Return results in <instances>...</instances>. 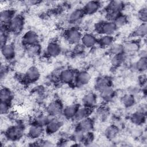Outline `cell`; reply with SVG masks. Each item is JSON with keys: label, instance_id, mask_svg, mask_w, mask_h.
<instances>
[{"label": "cell", "instance_id": "cell-1", "mask_svg": "<svg viewBox=\"0 0 147 147\" xmlns=\"http://www.w3.org/2000/svg\"><path fill=\"white\" fill-rule=\"evenodd\" d=\"M126 3L122 1H111L106 6L105 10L107 20L113 21L115 17L122 13Z\"/></svg>", "mask_w": 147, "mask_h": 147}, {"label": "cell", "instance_id": "cell-2", "mask_svg": "<svg viewBox=\"0 0 147 147\" xmlns=\"http://www.w3.org/2000/svg\"><path fill=\"white\" fill-rule=\"evenodd\" d=\"M118 29V27L114 22L107 20L98 22L94 26L95 32L100 36H114Z\"/></svg>", "mask_w": 147, "mask_h": 147}, {"label": "cell", "instance_id": "cell-3", "mask_svg": "<svg viewBox=\"0 0 147 147\" xmlns=\"http://www.w3.org/2000/svg\"><path fill=\"white\" fill-rule=\"evenodd\" d=\"M24 127L21 124H16L9 126L4 131L5 138L11 142L19 141L24 135Z\"/></svg>", "mask_w": 147, "mask_h": 147}, {"label": "cell", "instance_id": "cell-4", "mask_svg": "<svg viewBox=\"0 0 147 147\" xmlns=\"http://www.w3.org/2000/svg\"><path fill=\"white\" fill-rule=\"evenodd\" d=\"M82 32L77 27L72 26L67 29L64 33V37L65 41L71 45H75L80 43Z\"/></svg>", "mask_w": 147, "mask_h": 147}, {"label": "cell", "instance_id": "cell-5", "mask_svg": "<svg viewBox=\"0 0 147 147\" xmlns=\"http://www.w3.org/2000/svg\"><path fill=\"white\" fill-rule=\"evenodd\" d=\"M25 26V18L21 14H16L11 20L7 27L10 33L14 35H20L23 31Z\"/></svg>", "mask_w": 147, "mask_h": 147}, {"label": "cell", "instance_id": "cell-6", "mask_svg": "<svg viewBox=\"0 0 147 147\" xmlns=\"http://www.w3.org/2000/svg\"><path fill=\"white\" fill-rule=\"evenodd\" d=\"M64 106L63 102L59 99H55L51 101L46 107V113L52 117H60Z\"/></svg>", "mask_w": 147, "mask_h": 147}, {"label": "cell", "instance_id": "cell-7", "mask_svg": "<svg viewBox=\"0 0 147 147\" xmlns=\"http://www.w3.org/2000/svg\"><path fill=\"white\" fill-rule=\"evenodd\" d=\"M40 71L35 65L29 67L22 77V80L24 83L29 84L36 83L40 78Z\"/></svg>", "mask_w": 147, "mask_h": 147}, {"label": "cell", "instance_id": "cell-8", "mask_svg": "<svg viewBox=\"0 0 147 147\" xmlns=\"http://www.w3.org/2000/svg\"><path fill=\"white\" fill-rule=\"evenodd\" d=\"M63 125V121L60 118V117H51L44 127L45 133L48 135L57 133L62 128Z\"/></svg>", "mask_w": 147, "mask_h": 147}, {"label": "cell", "instance_id": "cell-9", "mask_svg": "<svg viewBox=\"0 0 147 147\" xmlns=\"http://www.w3.org/2000/svg\"><path fill=\"white\" fill-rule=\"evenodd\" d=\"M76 72L72 68H65L59 72L57 77L61 83L68 85L72 84L74 83Z\"/></svg>", "mask_w": 147, "mask_h": 147}, {"label": "cell", "instance_id": "cell-10", "mask_svg": "<svg viewBox=\"0 0 147 147\" xmlns=\"http://www.w3.org/2000/svg\"><path fill=\"white\" fill-rule=\"evenodd\" d=\"M39 41L40 38L38 34L32 30L25 32L21 37V43L26 48L39 44Z\"/></svg>", "mask_w": 147, "mask_h": 147}, {"label": "cell", "instance_id": "cell-11", "mask_svg": "<svg viewBox=\"0 0 147 147\" xmlns=\"http://www.w3.org/2000/svg\"><path fill=\"white\" fill-rule=\"evenodd\" d=\"M95 126V121L94 119L89 117L76 122L75 130L82 133L92 131Z\"/></svg>", "mask_w": 147, "mask_h": 147}, {"label": "cell", "instance_id": "cell-12", "mask_svg": "<svg viewBox=\"0 0 147 147\" xmlns=\"http://www.w3.org/2000/svg\"><path fill=\"white\" fill-rule=\"evenodd\" d=\"M1 55L4 60L6 61H11L14 60L16 55V49L14 44L7 42L1 47Z\"/></svg>", "mask_w": 147, "mask_h": 147}, {"label": "cell", "instance_id": "cell-13", "mask_svg": "<svg viewBox=\"0 0 147 147\" xmlns=\"http://www.w3.org/2000/svg\"><path fill=\"white\" fill-rule=\"evenodd\" d=\"M91 75L86 70H80L76 72L74 84L78 87L85 86L90 82Z\"/></svg>", "mask_w": 147, "mask_h": 147}, {"label": "cell", "instance_id": "cell-14", "mask_svg": "<svg viewBox=\"0 0 147 147\" xmlns=\"http://www.w3.org/2000/svg\"><path fill=\"white\" fill-rule=\"evenodd\" d=\"M45 55L51 58L56 57L59 56L62 52V48L60 44L56 41L49 42L45 48Z\"/></svg>", "mask_w": 147, "mask_h": 147}, {"label": "cell", "instance_id": "cell-15", "mask_svg": "<svg viewBox=\"0 0 147 147\" xmlns=\"http://www.w3.org/2000/svg\"><path fill=\"white\" fill-rule=\"evenodd\" d=\"M80 43L86 49H91L98 44V37L93 33L86 32L83 33Z\"/></svg>", "mask_w": 147, "mask_h": 147}, {"label": "cell", "instance_id": "cell-16", "mask_svg": "<svg viewBox=\"0 0 147 147\" xmlns=\"http://www.w3.org/2000/svg\"><path fill=\"white\" fill-rule=\"evenodd\" d=\"M113 85V80L111 78L107 75H102L97 77L94 83V87L97 91L109 87Z\"/></svg>", "mask_w": 147, "mask_h": 147}, {"label": "cell", "instance_id": "cell-17", "mask_svg": "<svg viewBox=\"0 0 147 147\" xmlns=\"http://www.w3.org/2000/svg\"><path fill=\"white\" fill-rule=\"evenodd\" d=\"M146 119V113L145 109H141L133 112L130 116V122L134 125L141 126L145 124Z\"/></svg>", "mask_w": 147, "mask_h": 147}, {"label": "cell", "instance_id": "cell-18", "mask_svg": "<svg viewBox=\"0 0 147 147\" xmlns=\"http://www.w3.org/2000/svg\"><path fill=\"white\" fill-rule=\"evenodd\" d=\"M97 102L98 96L94 92H88L85 94L82 99V106L92 110L96 107Z\"/></svg>", "mask_w": 147, "mask_h": 147}, {"label": "cell", "instance_id": "cell-19", "mask_svg": "<svg viewBox=\"0 0 147 147\" xmlns=\"http://www.w3.org/2000/svg\"><path fill=\"white\" fill-rule=\"evenodd\" d=\"M102 6V3L98 1H90L83 6L82 9L85 15L91 16L97 13Z\"/></svg>", "mask_w": 147, "mask_h": 147}, {"label": "cell", "instance_id": "cell-20", "mask_svg": "<svg viewBox=\"0 0 147 147\" xmlns=\"http://www.w3.org/2000/svg\"><path fill=\"white\" fill-rule=\"evenodd\" d=\"M45 133L44 127L32 123L28 130V136L32 140H38Z\"/></svg>", "mask_w": 147, "mask_h": 147}, {"label": "cell", "instance_id": "cell-21", "mask_svg": "<svg viewBox=\"0 0 147 147\" xmlns=\"http://www.w3.org/2000/svg\"><path fill=\"white\" fill-rule=\"evenodd\" d=\"M85 16L82 8H76L71 11L67 17V22L72 25L80 22Z\"/></svg>", "mask_w": 147, "mask_h": 147}, {"label": "cell", "instance_id": "cell-22", "mask_svg": "<svg viewBox=\"0 0 147 147\" xmlns=\"http://www.w3.org/2000/svg\"><path fill=\"white\" fill-rule=\"evenodd\" d=\"M80 106L78 103H72L64 107L61 115L66 119L73 120Z\"/></svg>", "mask_w": 147, "mask_h": 147}, {"label": "cell", "instance_id": "cell-23", "mask_svg": "<svg viewBox=\"0 0 147 147\" xmlns=\"http://www.w3.org/2000/svg\"><path fill=\"white\" fill-rule=\"evenodd\" d=\"M16 15V12L11 9H5L1 10L0 13L1 25L8 26L11 20Z\"/></svg>", "mask_w": 147, "mask_h": 147}, {"label": "cell", "instance_id": "cell-24", "mask_svg": "<svg viewBox=\"0 0 147 147\" xmlns=\"http://www.w3.org/2000/svg\"><path fill=\"white\" fill-rule=\"evenodd\" d=\"M98 92L100 98L105 102L112 101L116 96V91L112 86L103 88Z\"/></svg>", "mask_w": 147, "mask_h": 147}, {"label": "cell", "instance_id": "cell-25", "mask_svg": "<svg viewBox=\"0 0 147 147\" xmlns=\"http://www.w3.org/2000/svg\"><path fill=\"white\" fill-rule=\"evenodd\" d=\"M124 53L127 54L134 53L138 52L140 49V43L137 40H130L123 44Z\"/></svg>", "mask_w": 147, "mask_h": 147}, {"label": "cell", "instance_id": "cell-26", "mask_svg": "<svg viewBox=\"0 0 147 147\" xmlns=\"http://www.w3.org/2000/svg\"><path fill=\"white\" fill-rule=\"evenodd\" d=\"M92 112V109L84 107V106H80L76 113V115L73 119V121L77 122L82 119H84L86 118L90 117L91 113Z\"/></svg>", "mask_w": 147, "mask_h": 147}, {"label": "cell", "instance_id": "cell-27", "mask_svg": "<svg viewBox=\"0 0 147 147\" xmlns=\"http://www.w3.org/2000/svg\"><path fill=\"white\" fill-rule=\"evenodd\" d=\"M120 102L125 108L130 109L135 105L136 99L133 94L131 93H126L121 96Z\"/></svg>", "mask_w": 147, "mask_h": 147}, {"label": "cell", "instance_id": "cell-28", "mask_svg": "<svg viewBox=\"0 0 147 147\" xmlns=\"http://www.w3.org/2000/svg\"><path fill=\"white\" fill-rule=\"evenodd\" d=\"M14 99L12 91L7 87H2L0 90V101L11 103Z\"/></svg>", "mask_w": 147, "mask_h": 147}, {"label": "cell", "instance_id": "cell-29", "mask_svg": "<svg viewBox=\"0 0 147 147\" xmlns=\"http://www.w3.org/2000/svg\"><path fill=\"white\" fill-rule=\"evenodd\" d=\"M119 134V129L117 125L114 124L108 126L107 127H106L104 131L105 136L109 140H113L115 139Z\"/></svg>", "mask_w": 147, "mask_h": 147}, {"label": "cell", "instance_id": "cell-30", "mask_svg": "<svg viewBox=\"0 0 147 147\" xmlns=\"http://www.w3.org/2000/svg\"><path fill=\"white\" fill-rule=\"evenodd\" d=\"M114 42L113 36L101 35L98 38V44L102 48H109Z\"/></svg>", "mask_w": 147, "mask_h": 147}, {"label": "cell", "instance_id": "cell-31", "mask_svg": "<svg viewBox=\"0 0 147 147\" xmlns=\"http://www.w3.org/2000/svg\"><path fill=\"white\" fill-rule=\"evenodd\" d=\"M95 114L97 118L102 121H106L110 115V110L109 108L105 106H101L97 107Z\"/></svg>", "mask_w": 147, "mask_h": 147}, {"label": "cell", "instance_id": "cell-32", "mask_svg": "<svg viewBox=\"0 0 147 147\" xmlns=\"http://www.w3.org/2000/svg\"><path fill=\"white\" fill-rule=\"evenodd\" d=\"M134 69L139 72H144L147 69V57L146 56H140L134 64Z\"/></svg>", "mask_w": 147, "mask_h": 147}, {"label": "cell", "instance_id": "cell-33", "mask_svg": "<svg viewBox=\"0 0 147 147\" xmlns=\"http://www.w3.org/2000/svg\"><path fill=\"white\" fill-rule=\"evenodd\" d=\"M147 34V25L146 23H141L137 26L133 32V36L138 38H144Z\"/></svg>", "mask_w": 147, "mask_h": 147}, {"label": "cell", "instance_id": "cell-34", "mask_svg": "<svg viewBox=\"0 0 147 147\" xmlns=\"http://www.w3.org/2000/svg\"><path fill=\"white\" fill-rule=\"evenodd\" d=\"M52 117L49 116L48 114H39L37 115L33 119V123H36L38 125H40L42 127H45L47 124L49 119Z\"/></svg>", "mask_w": 147, "mask_h": 147}, {"label": "cell", "instance_id": "cell-35", "mask_svg": "<svg viewBox=\"0 0 147 147\" xmlns=\"http://www.w3.org/2000/svg\"><path fill=\"white\" fill-rule=\"evenodd\" d=\"M9 33L10 32L7 26L1 25V30H0L1 47L5 45L7 42H8Z\"/></svg>", "mask_w": 147, "mask_h": 147}, {"label": "cell", "instance_id": "cell-36", "mask_svg": "<svg viewBox=\"0 0 147 147\" xmlns=\"http://www.w3.org/2000/svg\"><path fill=\"white\" fill-rule=\"evenodd\" d=\"M126 58L125 53L113 55L111 59V64L114 67H117L122 64Z\"/></svg>", "mask_w": 147, "mask_h": 147}, {"label": "cell", "instance_id": "cell-37", "mask_svg": "<svg viewBox=\"0 0 147 147\" xmlns=\"http://www.w3.org/2000/svg\"><path fill=\"white\" fill-rule=\"evenodd\" d=\"M128 21L129 19L127 16L124 14L123 13H121L117 15L113 21V22H114L115 24L117 25L118 28L125 26L127 24Z\"/></svg>", "mask_w": 147, "mask_h": 147}, {"label": "cell", "instance_id": "cell-38", "mask_svg": "<svg viewBox=\"0 0 147 147\" xmlns=\"http://www.w3.org/2000/svg\"><path fill=\"white\" fill-rule=\"evenodd\" d=\"M109 51L110 54L113 55L124 53L123 44L119 43H113L109 48Z\"/></svg>", "mask_w": 147, "mask_h": 147}, {"label": "cell", "instance_id": "cell-39", "mask_svg": "<svg viewBox=\"0 0 147 147\" xmlns=\"http://www.w3.org/2000/svg\"><path fill=\"white\" fill-rule=\"evenodd\" d=\"M95 140V136L92 131H89L85 133L83 136V138L82 141V145L89 146L92 144Z\"/></svg>", "mask_w": 147, "mask_h": 147}, {"label": "cell", "instance_id": "cell-40", "mask_svg": "<svg viewBox=\"0 0 147 147\" xmlns=\"http://www.w3.org/2000/svg\"><path fill=\"white\" fill-rule=\"evenodd\" d=\"M27 53L31 57H34L39 55L41 51V47L40 44L28 47L26 48Z\"/></svg>", "mask_w": 147, "mask_h": 147}, {"label": "cell", "instance_id": "cell-41", "mask_svg": "<svg viewBox=\"0 0 147 147\" xmlns=\"http://www.w3.org/2000/svg\"><path fill=\"white\" fill-rule=\"evenodd\" d=\"M137 18L141 23H146L147 21V7L144 6L141 8L137 13Z\"/></svg>", "mask_w": 147, "mask_h": 147}, {"label": "cell", "instance_id": "cell-42", "mask_svg": "<svg viewBox=\"0 0 147 147\" xmlns=\"http://www.w3.org/2000/svg\"><path fill=\"white\" fill-rule=\"evenodd\" d=\"M11 103L1 102L0 103V112L1 115H6L7 114L11 109Z\"/></svg>", "mask_w": 147, "mask_h": 147}, {"label": "cell", "instance_id": "cell-43", "mask_svg": "<svg viewBox=\"0 0 147 147\" xmlns=\"http://www.w3.org/2000/svg\"><path fill=\"white\" fill-rule=\"evenodd\" d=\"M85 49L86 48L84 47V46L81 43H79L77 45H74L73 52L76 55H80L84 52Z\"/></svg>", "mask_w": 147, "mask_h": 147}, {"label": "cell", "instance_id": "cell-44", "mask_svg": "<svg viewBox=\"0 0 147 147\" xmlns=\"http://www.w3.org/2000/svg\"><path fill=\"white\" fill-rule=\"evenodd\" d=\"M36 145L37 146H52L53 144L48 141L46 140H38L37 141L35 142Z\"/></svg>", "mask_w": 147, "mask_h": 147}, {"label": "cell", "instance_id": "cell-45", "mask_svg": "<svg viewBox=\"0 0 147 147\" xmlns=\"http://www.w3.org/2000/svg\"><path fill=\"white\" fill-rule=\"evenodd\" d=\"M8 71V68L7 67L3 64H1V69H0V74H1V78L2 79L3 78H5V75L7 74Z\"/></svg>", "mask_w": 147, "mask_h": 147}]
</instances>
